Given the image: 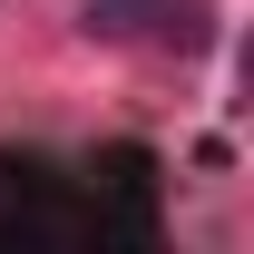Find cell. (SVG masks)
<instances>
[{
	"instance_id": "6da1fadb",
	"label": "cell",
	"mask_w": 254,
	"mask_h": 254,
	"mask_svg": "<svg viewBox=\"0 0 254 254\" xmlns=\"http://www.w3.org/2000/svg\"><path fill=\"white\" fill-rule=\"evenodd\" d=\"M68 186H78V245H118V254H147L166 235V166L157 147H98V157L68 166Z\"/></svg>"
},
{
	"instance_id": "7a4b0ae2",
	"label": "cell",
	"mask_w": 254,
	"mask_h": 254,
	"mask_svg": "<svg viewBox=\"0 0 254 254\" xmlns=\"http://www.w3.org/2000/svg\"><path fill=\"white\" fill-rule=\"evenodd\" d=\"M0 245H78V186H68V166L0 147Z\"/></svg>"
},
{
	"instance_id": "3957f363",
	"label": "cell",
	"mask_w": 254,
	"mask_h": 254,
	"mask_svg": "<svg viewBox=\"0 0 254 254\" xmlns=\"http://www.w3.org/2000/svg\"><path fill=\"white\" fill-rule=\"evenodd\" d=\"M88 39H147V49H205L215 0H88Z\"/></svg>"
}]
</instances>
